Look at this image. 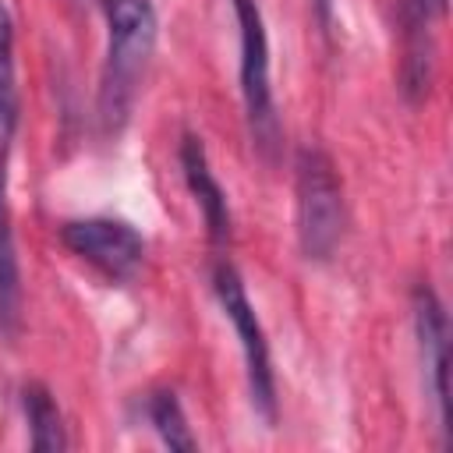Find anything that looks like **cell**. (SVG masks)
Returning a JSON list of instances; mask_svg holds the SVG:
<instances>
[{"label":"cell","mask_w":453,"mask_h":453,"mask_svg":"<svg viewBox=\"0 0 453 453\" xmlns=\"http://www.w3.org/2000/svg\"><path fill=\"white\" fill-rule=\"evenodd\" d=\"M106 14V60L99 78V120L106 134H117L138 96V81L156 50V7L152 0H99Z\"/></svg>","instance_id":"obj_1"},{"label":"cell","mask_w":453,"mask_h":453,"mask_svg":"<svg viewBox=\"0 0 453 453\" xmlns=\"http://www.w3.org/2000/svg\"><path fill=\"white\" fill-rule=\"evenodd\" d=\"M297 195V244L308 262L333 258L343 237V191L333 159L322 149H301L294 166Z\"/></svg>","instance_id":"obj_2"},{"label":"cell","mask_w":453,"mask_h":453,"mask_svg":"<svg viewBox=\"0 0 453 453\" xmlns=\"http://www.w3.org/2000/svg\"><path fill=\"white\" fill-rule=\"evenodd\" d=\"M237 14V32H241V99H244V117H248V134L255 152L273 163L280 152V117L273 103V85H269V39H265V21L258 0H234Z\"/></svg>","instance_id":"obj_3"},{"label":"cell","mask_w":453,"mask_h":453,"mask_svg":"<svg viewBox=\"0 0 453 453\" xmlns=\"http://www.w3.org/2000/svg\"><path fill=\"white\" fill-rule=\"evenodd\" d=\"M212 294H216L223 315L234 322V333L241 340L251 403L265 421H276V379H273V361H269V340H265L262 322L248 301L244 280L230 262H219L212 269Z\"/></svg>","instance_id":"obj_4"},{"label":"cell","mask_w":453,"mask_h":453,"mask_svg":"<svg viewBox=\"0 0 453 453\" xmlns=\"http://www.w3.org/2000/svg\"><path fill=\"white\" fill-rule=\"evenodd\" d=\"M60 241L92 269H99L106 280L124 283L131 280L145 262V241L142 234L110 216H88V219H67L60 226Z\"/></svg>","instance_id":"obj_5"},{"label":"cell","mask_w":453,"mask_h":453,"mask_svg":"<svg viewBox=\"0 0 453 453\" xmlns=\"http://www.w3.org/2000/svg\"><path fill=\"white\" fill-rule=\"evenodd\" d=\"M414 329L425 365V382L435 400L442 446H449V322L432 287H414Z\"/></svg>","instance_id":"obj_6"},{"label":"cell","mask_w":453,"mask_h":453,"mask_svg":"<svg viewBox=\"0 0 453 453\" xmlns=\"http://www.w3.org/2000/svg\"><path fill=\"white\" fill-rule=\"evenodd\" d=\"M180 170H184V180H188V191L195 195L198 209H202V219H205V230H209V241L212 244H226L230 241V205H226V191L219 188L212 166H209V156H205V145L198 134H184L180 138Z\"/></svg>","instance_id":"obj_7"},{"label":"cell","mask_w":453,"mask_h":453,"mask_svg":"<svg viewBox=\"0 0 453 453\" xmlns=\"http://www.w3.org/2000/svg\"><path fill=\"white\" fill-rule=\"evenodd\" d=\"M21 329V269L7 205V149H0V340L14 343Z\"/></svg>","instance_id":"obj_8"},{"label":"cell","mask_w":453,"mask_h":453,"mask_svg":"<svg viewBox=\"0 0 453 453\" xmlns=\"http://www.w3.org/2000/svg\"><path fill=\"white\" fill-rule=\"evenodd\" d=\"M21 411L28 421V442L39 453H60L67 449V428L64 418L50 396V389L42 382H28L21 386Z\"/></svg>","instance_id":"obj_9"},{"label":"cell","mask_w":453,"mask_h":453,"mask_svg":"<svg viewBox=\"0 0 453 453\" xmlns=\"http://www.w3.org/2000/svg\"><path fill=\"white\" fill-rule=\"evenodd\" d=\"M18 124V85H14V21L0 0V149H7Z\"/></svg>","instance_id":"obj_10"},{"label":"cell","mask_w":453,"mask_h":453,"mask_svg":"<svg viewBox=\"0 0 453 453\" xmlns=\"http://www.w3.org/2000/svg\"><path fill=\"white\" fill-rule=\"evenodd\" d=\"M145 414H149L152 428L159 432V439L170 449H195V435L188 428V418H184V407H180L177 393H170V389L152 393L145 400Z\"/></svg>","instance_id":"obj_11"},{"label":"cell","mask_w":453,"mask_h":453,"mask_svg":"<svg viewBox=\"0 0 453 453\" xmlns=\"http://www.w3.org/2000/svg\"><path fill=\"white\" fill-rule=\"evenodd\" d=\"M403 7L414 11V14L425 18V21H435V18L446 14V0H403Z\"/></svg>","instance_id":"obj_12"}]
</instances>
